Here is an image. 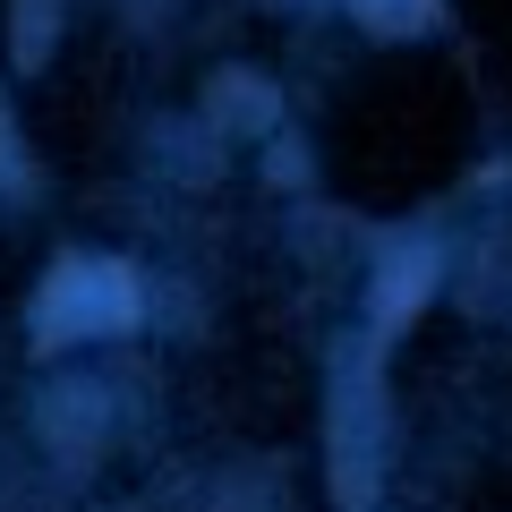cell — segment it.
<instances>
[{
    "instance_id": "cell-1",
    "label": "cell",
    "mask_w": 512,
    "mask_h": 512,
    "mask_svg": "<svg viewBox=\"0 0 512 512\" xmlns=\"http://www.w3.org/2000/svg\"><path fill=\"white\" fill-rule=\"evenodd\" d=\"M137 325V274L103 265V256H69L35 299V342H77V333H120Z\"/></svg>"
},
{
    "instance_id": "cell-2",
    "label": "cell",
    "mask_w": 512,
    "mask_h": 512,
    "mask_svg": "<svg viewBox=\"0 0 512 512\" xmlns=\"http://www.w3.org/2000/svg\"><path fill=\"white\" fill-rule=\"evenodd\" d=\"M427 282H436V256H427V248H402V256H393V265H384L376 316H384V325H402V316H410V308H419V299H427Z\"/></svg>"
},
{
    "instance_id": "cell-3",
    "label": "cell",
    "mask_w": 512,
    "mask_h": 512,
    "mask_svg": "<svg viewBox=\"0 0 512 512\" xmlns=\"http://www.w3.org/2000/svg\"><path fill=\"white\" fill-rule=\"evenodd\" d=\"M350 9H359V18L376 26V35H410V26H427V18H436V0H350Z\"/></svg>"
}]
</instances>
